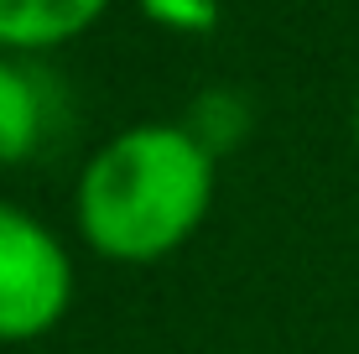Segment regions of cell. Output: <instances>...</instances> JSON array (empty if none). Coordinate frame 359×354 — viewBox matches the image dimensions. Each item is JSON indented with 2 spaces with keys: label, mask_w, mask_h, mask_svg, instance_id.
Here are the masks:
<instances>
[{
  "label": "cell",
  "mask_w": 359,
  "mask_h": 354,
  "mask_svg": "<svg viewBox=\"0 0 359 354\" xmlns=\"http://www.w3.org/2000/svg\"><path fill=\"white\" fill-rule=\"evenodd\" d=\"M182 125L219 156V151H234V146L245 141V130H250V104H245L240 94H229V89H208V94H198L193 115L182 120Z\"/></svg>",
  "instance_id": "5b68a950"
},
{
  "label": "cell",
  "mask_w": 359,
  "mask_h": 354,
  "mask_svg": "<svg viewBox=\"0 0 359 354\" xmlns=\"http://www.w3.org/2000/svg\"><path fill=\"white\" fill-rule=\"evenodd\" d=\"M73 261L36 214L0 203V344H27L63 323Z\"/></svg>",
  "instance_id": "7a4b0ae2"
},
{
  "label": "cell",
  "mask_w": 359,
  "mask_h": 354,
  "mask_svg": "<svg viewBox=\"0 0 359 354\" xmlns=\"http://www.w3.org/2000/svg\"><path fill=\"white\" fill-rule=\"evenodd\" d=\"M354 146H359V100H354Z\"/></svg>",
  "instance_id": "52a82bcc"
},
{
  "label": "cell",
  "mask_w": 359,
  "mask_h": 354,
  "mask_svg": "<svg viewBox=\"0 0 359 354\" xmlns=\"http://www.w3.org/2000/svg\"><path fill=\"white\" fill-rule=\"evenodd\" d=\"M141 11L167 32H188V36H203L219 27V6L214 0H141Z\"/></svg>",
  "instance_id": "8992f818"
},
{
  "label": "cell",
  "mask_w": 359,
  "mask_h": 354,
  "mask_svg": "<svg viewBox=\"0 0 359 354\" xmlns=\"http://www.w3.org/2000/svg\"><path fill=\"white\" fill-rule=\"evenodd\" d=\"M109 0H0V53H47L83 36Z\"/></svg>",
  "instance_id": "277c9868"
},
{
  "label": "cell",
  "mask_w": 359,
  "mask_h": 354,
  "mask_svg": "<svg viewBox=\"0 0 359 354\" xmlns=\"http://www.w3.org/2000/svg\"><path fill=\"white\" fill-rule=\"evenodd\" d=\"M53 125V94L42 73L0 53V167H16L42 151Z\"/></svg>",
  "instance_id": "3957f363"
},
{
  "label": "cell",
  "mask_w": 359,
  "mask_h": 354,
  "mask_svg": "<svg viewBox=\"0 0 359 354\" xmlns=\"http://www.w3.org/2000/svg\"><path fill=\"white\" fill-rule=\"evenodd\" d=\"M214 162L203 141L177 120H146L120 130L89 156L79 177L83 240L120 266L162 261L203 224L214 203Z\"/></svg>",
  "instance_id": "6da1fadb"
}]
</instances>
